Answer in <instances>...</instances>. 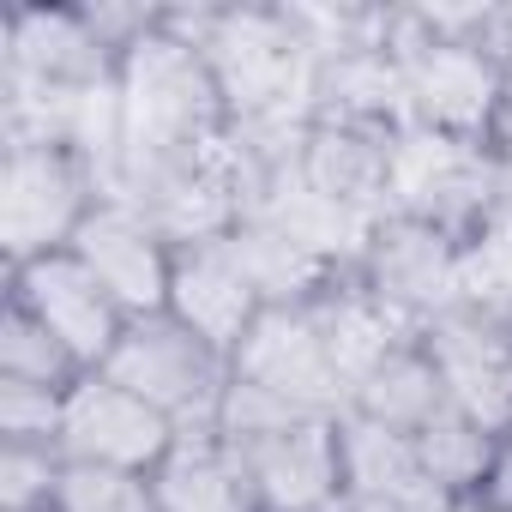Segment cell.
Wrapping results in <instances>:
<instances>
[{"mask_svg": "<svg viewBox=\"0 0 512 512\" xmlns=\"http://www.w3.org/2000/svg\"><path fill=\"white\" fill-rule=\"evenodd\" d=\"M115 85H121V187L115 193H145L223 151V133H229L223 91L205 55L169 25V13H157V25L121 55Z\"/></svg>", "mask_w": 512, "mask_h": 512, "instance_id": "cell-1", "label": "cell"}, {"mask_svg": "<svg viewBox=\"0 0 512 512\" xmlns=\"http://www.w3.org/2000/svg\"><path fill=\"white\" fill-rule=\"evenodd\" d=\"M494 13L500 7H428V13H392L386 49L404 79V115L410 127L488 145L506 67L494 55Z\"/></svg>", "mask_w": 512, "mask_h": 512, "instance_id": "cell-2", "label": "cell"}, {"mask_svg": "<svg viewBox=\"0 0 512 512\" xmlns=\"http://www.w3.org/2000/svg\"><path fill=\"white\" fill-rule=\"evenodd\" d=\"M356 284L404 332H422L428 320H440V314L470 302V241L440 229V223L386 211L374 223L368 247H362Z\"/></svg>", "mask_w": 512, "mask_h": 512, "instance_id": "cell-3", "label": "cell"}, {"mask_svg": "<svg viewBox=\"0 0 512 512\" xmlns=\"http://www.w3.org/2000/svg\"><path fill=\"white\" fill-rule=\"evenodd\" d=\"M109 380H121L127 392H139L151 410H163L181 434L193 428H217L223 392L235 380L229 356L217 344H205L199 332H187L175 314H139L121 326L109 362Z\"/></svg>", "mask_w": 512, "mask_h": 512, "instance_id": "cell-4", "label": "cell"}, {"mask_svg": "<svg viewBox=\"0 0 512 512\" xmlns=\"http://www.w3.org/2000/svg\"><path fill=\"white\" fill-rule=\"evenodd\" d=\"M103 199L109 193L67 145H7V163H0V247H7V272L49 260V253H67Z\"/></svg>", "mask_w": 512, "mask_h": 512, "instance_id": "cell-5", "label": "cell"}, {"mask_svg": "<svg viewBox=\"0 0 512 512\" xmlns=\"http://www.w3.org/2000/svg\"><path fill=\"white\" fill-rule=\"evenodd\" d=\"M229 368H235V380L260 386L308 416H350V374H344V356L320 314V296L266 308L253 320V332L235 344Z\"/></svg>", "mask_w": 512, "mask_h": 512, "instance_id": "cell-6", "label": "cell"}, {"mask_svg": "<svg viewBox=\"0 0 512 512\" xmlns=\"http://www.w3.org/2000/svg\"><path fill=\"white\" fill-rule=\"evenodd\" d=\"M494 193V151L470 139H446L428 127H404L392 145V199L386 211L440 223L452 235H476Z\"/></svg>", "mask_w": 512, "mask_h": 512, "instance_id": "cell-7", "label": "cell"}, {"mask_svg": "<svg viewBox=\"0 0 512 512\" xmlns=\"http://www.w3.org/2000/svg\"><path fill=\"white\" fill-rule=\"evenodd\" d=\"M181 440V428L151 410L139 392H127L121 380H109L103 368L97 374H79L67 386V404H61V458L67 464H103V470H139L151 476L169 446Z\"/></svg>", "mask_w": 512, "mask_h": 512, "instance_id": "cell-8", "label": "cell"}, {"mask_svg": "<svg viewBox=\"0 0 512 512\" xmlns=\"http://www.w3.org/2000/svg\"><path fill=\"white\" fill-rule=\"evenodd\" d=\"M416 338H422L446 398L488 434H512V320L464 302V308L428 320Z\"/></svg>", "mask_w": 512, "mask_h": 512, "instance_id": "cell-9", "label": "cell"}, {"mask_svg": "<svg viewBox=\"0 0 512 512\" xmlns=\"http://www.w3.org/2000/svg\"><path fill=\"white\" fill-rule=\"evenodd\" d=\"M253 476L260 512H338L344 494V416H296L284 428L229 440Z\"/></svg>", "mask_w": 512, "mask_h": 512, "instance_id": "cell-10", "label": "cell"}, {"mask_svg": "<svg viewBox=\"0 0 512 512\" xmlns=\"http://www.w3.org/2000/svg\"><path fill=\"white\" fill-rule=\"evenodd\" d=\"M79 266L109 290V302L139 320V314H163L169 308V272H175V247L163 241V229L127 205V199H103L85 229L73 235Z\"/></svg>", "mask_w": 512, "mask_h": 512, "instance_id": "cell-11", "label": "cell"}, {"mask_svg": "<svg viewBox=\"0 0 512 512\" xmlns=\"http://www.w3.org/2000/svg\"><path fill=\"white\" fill-rule=\"evenodd\" d=\"M7 302H19L25 314H37L61 344L67 356L97 374L127 326V314L109 302V290L79 266V253H49V260H31V266H13L7 272Z\"/></svg>", "mask_w": 512, "mask_h": 512, "instance_id": "cell-12", "label": "cell"}, {"mask_svg": "<svg viewBox=\"0 0 512 512\" xmlns=\"http://www.w3.org/2000/svg\"><path fill=\"white\" fill-rule=\"evenodd\" d=\"M187 332H199L205 344H217L223 356H235V344L253 332V320L266 314L260 290H253L241 253L229 247V235L217 241H187L175 247V272H169V308Z\"/></svg>", "mask_w": 512, "mask_h": 512, "instance_id": "cell-13", "label": "cell"}, {"mask_svg": "<svg viewBox=\"0 0 512 512\" xmlns=\"http://www.w3.org/2000/svg\"><path fill=\"white\" fill-rule=\"evenodd\" d=\"M434 470L422 464L410 434H392L380 422L344 416V494L338 512H458Z\"/></svg>", "mask_w": 512, "mask_h": 512, "instance_id": "cell-14", "label": "cell"}, {"mask_svg": "<svg viewBox=\"0 0 512 512\" xmlns=\"http://www.w3.org/2000/svg\"><path fill=\"white\" fill-rule=\"evenodd\" d=\"M404 127H368V121H308V139H302V175L362 211V217H386V199H392V145H398Z\"/></svg>", "mask_w": 512, "mask_h": 512, "instance_id": "cell-15", "label": "cell"}, {"mask_svg": "<svg viewBox=\"0 0 512 512\" xmlns=\"http://www.w3.org/2000/svg\"><path fill=\"white\" fill-rule=\"evenodd\" d=\"M151 488H157V512H260L241 452L217 428L181 434L169 458L151 470Z\"/></svg>", "mask_w": 512, "mask_h": 512, "instance_id": "cell-16", "label": "cell"}, {"mask_svg": "<svg viewBox=\"0 0 512 512\" xmlns=\"http://www.w3.org/2000/svg\"><path fill=\"white\" fill-rule=\"evenodd\" d=\"M446 404H452V398H446V386H440V374H434L422 338H404V344H392V350L356 380L350 416L380 422V428H392V434H416V428H422L434 410H446Z\"/></svg>", "mask_w": 512, "mask_h": 512, "instance_id": "cell-17", "label": "cell"}, {"mask_svg": "<svg viewBox=\"0 0 512 512\" xmlns=\"http://www.w3.org/2000/svg\"><path fill=\"white\" fill-rule=\"evenodd\" d=\"M410 440H416L422 464L434 470V482H440L452 500H476V494H482L488 464H494V446H500V434H488L482 422H470L458 404L434 410Z\"/></svg>", "mask_w": 512, "mask_h": 512, "instance_id": "cell-18", "label": "cell"}, {"mask_svg": "<svg viewBox=\"0 0 512 512\" xmlns=\"http://www.w3.org/2000/svg\"><path fill=\"white\" fill-rule=\"evenodd\" d=\"M85 368L67 356V344L37 320L25 314L19 302H7V314H0V380H25V386H55L67 392Z\"/></svg>", "mask_w": 512, "mask_h": 512, "instance_id": "cell-19", "label": "cell"}, {"mask_svg": "<svg viewBox=\"0 0 512 512\" xmlns=\"http://www.w3.org/2000/svg\"><path fill=\"white\" fill-rule=\"evenodd\" d=\"M49 512H157V488L139 470H103V464H67Z\"/></svg>", "mask_w": 512, "mask_h": 512, "instance_id": "cell-20", "label": "cell"}, {"mask_svg": "<svg viewBox=\"0 0 512 512\" xmlns=\"http://www.w3.org/2000/svg\"><path fill=\"white\" fill-rule=\"evenodd\" d=\"M61 446H31V440H0V512H49L61 488Z\"/></svg>", "mask_w": 512, "mask_h": 512, "instance_id": "cell-21", "label": "cell"}, {"mask_svg": "<svg viewBox=\"0 0 512 512\" xmlns=\"http://www.w3.org/2000/svg\"><path fill=\"white\" fill-rule=\"evenodd\" d=\"M61 404H67V392H55V386L0 380V440L55 446L61 440Z\"/></svg>", "mask_w": 512, "mask_h": 512, "instance_id": "cell-22", "label": "cell"}, {"mask_svg": "<svg viewBox=\"0 0 512 512\" xmlns=\"http://www.w3.org/2000/svg\"><path fill=\"white\" fill-rule=\"evenodd\" d=\"M476 500H488L494 512H512V434H500L494 464H488V482H482V494H476Z\"/></svg>", "mask_w": 512, "mask_h": 512, "instance_id": "cell-23", "label": "cell"}, {"mask_svg": "<svg viewBox=\"0 0 512 512\" xmlns=\"http://www.w3.org/2000/svg\"><path fill=\"white\" fill-rule=\"evenodd\" d=\"M488 151L512 163V79H506V97H500V115H494V133H488Z\"/></svg>", "mask_w": 512, "mask_h": 512, "instance_id": "cell-24", "label": "cell"}, {"mask_svg": "<svg viewBox=\"0 0 512 512\" xmlns=\"http://www.w3.org/2000/svg\"><path fill=\"white\" fill-rule=\"evenodd\" d=\"M494 55H500V67L512 73V7L494 13Z\"/></svg>", "mask_w": 512, "mask_h": 512, "instance_id": "cell-25", "label": "cell"}, {"mask_svg": "<svg viewBox=\"0 0 512 512\" xmlns=\"http://www.w3.org/2000/svg\"><path fill=\"white\" fill-rule=\"evenodd\" d=\"M458 512H494V506H488V500H464Z\"/></svg>", "mask_w": 512, "mask_h": 512, "instance_id": "cell-26", "label": "cell"}]
</instances>
